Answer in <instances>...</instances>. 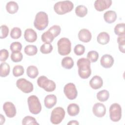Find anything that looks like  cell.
<instances>
[{"label":"cell","instance_id":"8fae6325","mask_svg":"<svg viewBox=\"0 0 125 125\" xmlns=\"http://www.w3.org/2000/svg\"><path fill=\"white\" fill-rule=\"evenodd\" d=\"M3 109L6 116L9 118L14 117L16 115V108L15 105L11 102H7L3 105Z\"/></svg>","mask_w":125,"mask_h":125},{"label":"cell","instance_id":"7c38bea8","mask_svg":"<svg viewBox=\"0 0 125 125\" xmlns=\"http://www.w3.org/2000/svg\"><path fill=\"white\" fill-rule=\"evenodd\" d=\"M92 112L95 116L99 118L103 117L106 113L105 106L103 104L96 103L93 106Z\"/></svg>","mask_w":125,"mask_h":125},{"label":"cell","instance_id":"277c9868","mask_svg":"<svg viewBox=\"0 0 125 125\" xmlns=\"http://www.w3.org/2000/svg\"><path fill=\"white\" fill-rule=\"evenodd\" d=\"M57 46L58 53L62 56L67 55L71 52V43L68 38H61L58 41Z\"/></svg>","mask_w":125,"mask_h":125},{"label":"cell","instance_id":"1f68e13d","mask_svg":"<svg viewBox=\"0 0 125 125\" xmlns=\"http://www.w3.org/2000/svg\"><path fill=\"white\" fill-rule=\"evenodd\" d=\"M53 46L50 43H44L40 47V51L42 54H49L52 52Z\"/></svg>","mask_w":125,"mask_h":125},{"label":"cell","instance_id":"8d00e7d4","mask_svg":"<svg viewBox=\"0 0 125 125\" xmlns=\"http://www.w3.org/2000/svg\"><path fill=\"white\" fill-rule=\"evenodd\" d=\"M10 49L12 53L21 52L22 49V45L20 42H15L10 44Z\"/></svg>","mask_w":125,"mask_h":125},{"label":"cell","instance_id":"7a4b0ae2","mask_svg":"<svg viewBox=\"0 0 125 125\" xmlns=\"http://www.w3.org/2000/svg\"><path fill=\"white\" fill-rule=\"evenodd\" d=\"M74 7L73 2L69 0L60 1L54 5V10L58 15H63L71 11Z\"/></svg>","mask_w":125,"mask_h":125},{"label":"cell","instance_id":"83f0119b","mask_svg":"<svg viewBox=\"0 0 125 125\" xmlns=\"http://www.w3.org/2000/svg\"><path fill=\"white\" fill-rule=\"evenodd\" d=\"M24 53L28 56L35 55L38 52V49L36 46L34 45H27L24 49Z\"/></svg>","mask_w":125,"mask_h":125},{"label":"cell","instance_id":"74e56055","mask_svg":"<svg viewBox=\"0 0 125 125\" xmlns=\"http://www.w3.org/2000/svg\"><path fill=\"white\" fill-rule=\"evenodd\" d=\"M11 60L15 62H18L22 61L23 58L22 54L21 52H13L11 55Z\"/></svg>","mask_w":125,"mask_h":125},{"label":"cell","instance_id":"6da1fadb","mask_svg":"<svg viewBox=\"0 0 125 125\" xmlns=\"http://www.w3.org/2000/svg\"><path fill=\"white\" fill-rule=\"evenodd\" d=\"M90 63V61L85 58H80L77 61V65L78 67V74L81 78L86 79L91 75Z\"/></svg>","mask_w":125,"mask_h":125},{"label":"cell","instance_id":"5bb4252c","mask_svg":"<svg viewBox=\"0 0 125 125\" xmlns=\"http://www.w3.org/2000/svg\"><path fill=\"white\" fill-rule=\"evenodd\" d=\"M114 60L112 56L109 54H104L101 58V65L104 68H109L112 67Z\"/></svg>","mask_w":125,"mask_h":125},{"label":"cell","instance_id":"484cf974","mask_svg":"<svg viewBox=\"0 0 125 125\" xmlns=\"http://www.w3.org/2000/svg\"><path fill=\"white\" fill-rule=\"evenodd\" d=\"M75 11L77 16L83 18L87 15L88 10L87 8L84 5H80L76 7Z\"/></svg>","mask_w":125,"mask_h":125},{"label":"cell","instance_id":"4fadbf2b","mask_svg":"<svg viewBox=\"0 0 125 125\" xmlns=\"http://www.w3.org/2000/svg\"><path fill=\"white\" fill-rule=\"evenodd\" d=\"M112 3L111 0H96L94 2V7L98 11H103L110 7Z\"/></svg>","mask_w":125,"mask_h":125},{"label":"cell","instance_id":"4316f807","mask_svg":"<svg viewBox=\"0 0 125 125\" xmlns=\"http://www.w3.org/2000/svg\"><path fill=\"white\" fill-rule=\"evenodd\" d=\"M97 98L100 102H105L109 97V92L105 89L102 90L98 92L97 94Z\"/></svg>","mask_w":125,"mask_h":125},{"label":"cell","instance_id":"f546056e","mask_svg":"<svg viewBox=\"0 0 125 125\" xmlns=\"http://www.w3.org/2000/svg\"><path fill=\"white\" fill-rule=\"evenodd\" d=\"M114 31L115 34L119 36L125 35V23H121L116 24V26H115Z\"/></svg>","mask_w":125,"mask_h":125},{"label":"cell","instance_id":"836d02e7","mask_svg":"<svg viewBox=\"0 0 125 125\" xmlns=\"http://www.w3.org/2000/svg\"><path fill=\"white\" fill-rule=\"evenodd\" d=\"M21 36V29L17 27L12 28L10 32V37L13 39H18Z\"/></svg>","mask_w":125,"mask_h":125},{"label":"cell","instance_id":"d590c367","mask_svg":"<svg viewBox=\"0 0 125 125\" xmlns=\"http://www.w3.org/2000/svg\"><path fill=\"white\" fill-rule=\"evenodd\" d=\"M99 58L98 53L94 50L90 51L88 52L87 54V59H88L90 62H95L97 61Z\"/></svg>","mask_w":125,"mask_h":125},{"label":"cell","instance_id":"e575fe53","mask_svg":"<svg viewBox=\"0 0 125 125\" xmlns=\"http://www.w3.org/2000/svg\"><path fill=\"white\" fill-rule=\"evenodd\" d=\"M12 73L13 75L16 77L21 76L24 73V68L21 65H15L13 69Z\"/></svg>","mask_w":125,"mask_h":125},{"label":"cell","instance_id":"ba28073f","mask_svg":"<svg viewBox=\"0 0 125 125\" xmlns=\"http://www.w3.org/2000/svg\"><path fill=\"white\" fill-rule=\"evenodd\" d=\"M109 117L114 122L119 121L122 117V108L117 103L112 104L109 107Z\"/></svg>","mask_w":125,"mask_h":125},{"label":"cell","instance_id":"8992f818","mask_svg":"<svg viewBox=\"0 0 125 125\" xmlns=\"http://www.w3.org/2000/svg\"><path fill=\"white\" fill-rule=\"evenodd\" d=\"M38 86L47 92H52L56 89V83L45 76H41L37 79Z\"/></svg>","mask_w":125,"mask_h":125},{"label":"cell","instance_id":"9c48e42d","mask_svg":"<svg viewBox=\"0 0 125 125\" xmlns=\"http://www.w3.org/2000/svg\"><path fill=\"white\" fill-rule=\"evenodd\" d=\"M16 86L20 90L25 93L31 92L34 88L32 83L24 78L18 79L16 82Z\"/></svg>","mask_w":125,"mask_h":125},{"label":"cell","instance_id":"4dcf8cb0","mask_svg":"<svg viewBox=\"0 0 125 125\" xmlns=\"http://www.w3.org/2000/svg\"><path fill=\"white\" fill-rule=\"evenodd\" d=\"M22 124L23 125H39V124L37 122L36 119L30 116H26L24 117L22 120Z\"/></svg>","mask_w":125,"mask_h":125},{"label":"cell","instance_id":"9a60e30c","mask_svg":"<svg viewBox=\"0 0 125 125\" xmlns=\"http://www.w3.org/2000/svg\"><path fill=\"white\" fill-rule=\"evenodd\" d=\"M78 38L80 41L83 42H88L92 38V34L90 31L87 29H82L78 33Z\"/></svg>","mask_w":125,"mask_h":125},{"label":"cell","instance_id":"3957f363","mask_svg":"<svg viewBox=\"0 0 125 125\" xmlns=\"http://www.w3.org/2000/svg\"><path fill=\"white\" fill-rule=\"evenodd\" d=\"M48 17L47 14L43 11L37 13L34 21V27L38 30L45 29L48 25Z\"/></svg>","mask_w":125,"mask_h":125},{"label":"cell","instance_id":"60d3db41","mask_svg":"<svg viewBox=\"0 0 125 125\" xmlns=\"http://www.w3.org/2000/svg\"><path fill=\"white\" fill-rule=\"evenodd\" d=\"M0 39H4L7 37L9 33V28L6 25L0 26Z\"/></svg>","mask_w":125,"mask_h":125},{"label":"cell","instance_id":"d6986e66","mask_svg":"<svg viewBox=\"0 0 125 125\" xmlns=\"http://www.w3.org/2000/svg\"><path fill=\"white\" fill-rule=\"evenodd\" d=\"M104 19L108 23H112L115 21L117 19V14L114 11L109 10L106 11L104 14Z\"/></svg>","mask_w":125,"mask_h":125},{"label":"cell","instance_id":"44dd1931","mask_svg":"<svg viewBox=\"0 0 125 125\" xmlns=\"http://www.w3.org/2000/svg\"><path fill=\"white\" fill-rule=\"evenodd\" d=\"M67 113L71 116H75L77 115L80 112L79 106L75 103L69 104L67 108Z\"/></svg>","mask_w":125,"mask_h":125},{"label":"cell","instance_id":"7402d4cb","mask_svg":"<svg viewBox=\"0 0 125 125\" xmlns=\"http://www.w3.org/2000/svg\"><path fill=\"white\" fill-rule=\"evenodd\" d=\"M6 10L9 14H15L19 10L18 4L15 1H10L6 3Z\"/></svg>","mask_w":125,"mask_h":125},{"label":"cell","instance_id":"cb8c5ba5","mask_svg":"<svg viewBox=\"0 0 125 125\" xmlns=\"http://www.w3.org/2000/svg\"><path fill=\"white\" fill-rule=\"evenodd\" d=\"M26 74L30 78L35 79L39 74L38 69L34 65H30L26 69Z\"/></svg>","mask_w":125,"mask_h":125},{"label":"cell","instance_id":"52a82bcc","mask_svg":"<svg viewBox=\"0 0 125 125\" xmlns=\"http://www.w3.org/2000/svg\"><path fill=\"white\" fill-rule=\"evenodd\" d=\"M65 116V111L62 107H57L51 112L50 121L54 125L60 124Z\"/></svg>","mask_w":125,"mask_h":125},{"label":"cell","instance_id":"ab89813d","mask_svg":"<svg viewBox=\"0 0 125 125\" xmlns=\"http://www.w3.org/2000/svg\"><path fill=\"white\" fill-rule=\"evenodd\" d=\"M85 52V47L84 45L78 44H77L74 48V52L77 56H81Z\"/></svg>","mask_w":125,"mask_h":125},{"label":"cell","instance_id":"ac0fdd59","mask_svg":"<svg viewBox=\"0 0 125 125\" xmlns=\"http://www.w3.org/2000/svg\"><path fill=\"white\" fill-rule=\"evenodd\" d=\"M57 97L54 94H50L45 96L44 100L45 106L48 108H52L57 103Z\"/></svg>","mask_w":125,"mask_h":125},{"label":"cell","instance_id":"7bdbcfd3","mask_svg":"<svg viewBox=\"0 0 125 125\" xmlns=\"http://www.w3.org/2000/svg\"><path fill=\"white\" fill-rule=\"evenodd\" d=\"M79 124V123L76 120H72L70 121L67 123V125H78Z\"/></svg>","mask_w":125,"mask_h":125},{"label":"cell","instance_id":"d4e9b609","mask_svg":"<svg viewBox=\"0 0 125 125\" xmlns=\"http://www.w3.org/2000/svg\"><path fill=\"white\" fill-rule=\"evenodd\" d=\"M61 64L63 68L70 69L72 68L74 65V61L72 58L70 57H65L62 59Z\"/></svg>","mask_w":125,"mask_h":125},{"label":"cell","instance_id":"ee69618b","mask_svg":"<svg viewBox=\"0 0 125 125\" xmlns=\"http://www.w3.org/2000/svg\"><path fill=\"white\" fill-rule=\"evenodd\" d=\"M5 121V119L4 117L2 114H0V125H2L3 123H4Z\"/></svg>","mask_w":125,"mask_h":125},{"label":"cell","instance_id":"e0dca14e","mask_svg":"<svg viewBox=\"0 0 125 125\" xmlns=\"http://www.w3.org/2000/svg\"><path fill=\"white\" fill-rule=\"evenodd\" d=\"M90 87L94 89L100 88L103 85V81L102 78L98 75L93 76L89 81Z\"/></svg>","mask_w":125,"mask_h":125},{"label":"cell","instance_id":"d6a6232c","mask_svg":"<svg viewBox=\"0 0 125 125\" xmlns=\"http://www.w3.org/2000/svg\"><path fill=\"white\" fill-rule=\"evenodd\" d=\"M117 42L120 51L124 53L125 52V35L119 36L117 38Z\"/></svg>","mask_w":125,"mask_h":125},{"label":"cell","instance_id":"b9f144b4","mask_svg":"<svg viewBox=\"0 0 125 125\" xmlns=\"http://www.w3.org/2000/svg\"><path fill=\"white\" fill-rule=\"evenodd\" d=\"M9 56V52L5 49H2L0 51V61L1 62H5L8 59Z\"/></svg>","mask_w":125,"mask_h":125},{"label":"cell","instance_id":"603a6c76","mask_svg":"<svg viewBox=\"0 0 125 125\" xmlns=\"http://www.w3.org/2000/svg\"><path fill=\"white\" fill-rule=\"evenodd\" d=\"M10 70V65L5 62H1L0 65V76L1 77H5L7 76Z\"/></svg>","mask_w":125,"mask_h":125},{"label":"cell","instance_id":"5b68a950","mask_svg":"<svg viewBox=\"0 0 125 125\" xmlns=\"http://www.w3.org/2000/svg\"><path fill=\"white\" fill-rule=\"evenodd\" d=\"M27 103L29 111L33 114L37 115L42 110V105L37 96H30L27 99Z\"/></svg>","mask_w":125,"mask_h":125},{"label":"cell","instance_id":"ffe728a7","mask_svg":"<svg viewBox=\"0 0 125 125\" xmlns=\"http://www.w3.org/2000/svg\"><path fill=\"white\" fill-rule=\"evenodd\" d=\"M97 41L99 44L104 45L109 42L110 36L107 32H102L98 34L97 37Z\"/></svg>","mask_w":125,"mask_h":125},{"label":"cell","instance_id":"2e32d148","mask_svg":"<svg viewBox=\"0 0 125 125\" xmlns=\"http://www.w3.org/2000/svg\"><path fill=\"white\" fill-rule=\"evenodd\" d=\"M24 38L26 42H33L37 39V34L33 29L27 28L24 31Z\"/></svg>","mask_w":125,"mask_h":125},{"label":"cell","instance_id":"f1b7e54d","mask_svg":"<svg viewBox=\"0 0 125 125\" xmlns=\"http://www.w3.org/2000/svg\"><path fill=\"white\" fill-rule=\"evenodd\" d=\"M42 41L45 43H51L53 42L54 37L48 31L44 32L41 36Z\"/></svg>","mask_w":125,"mask_h":125},{"label":"cell","instance_id":"30bf717a","mask_svg":"<svg viewBox=\"0 0 125 125\" xmlns=\"http://www.w3.org/2000/svg\"><path fill=\"white\" fill-rule=\"evenodd\" d=\"M63 92L66 98L72 100L76 98L78 92L75 85L72 83H69L65 85L63 88Z\"/></svg>","mask_w":125,"mask_h":125},{"label":"cell","instance_id":"f35d334b","mask_svg":"<svg viewBox=\"0 0 125 125\" xmlns=\"http://www.w3.org/2000/svg\"><path fill=\"white\" fill-rule=\"evenodd\" d=\"M48 30L52 34L54 38H55L60 34L61 28L59 25H54L51 26Z\"/></svg>","mask_w":125,"mask_h":125}]
</instances>
